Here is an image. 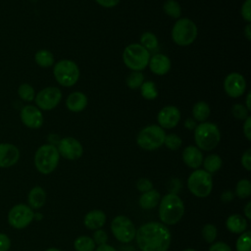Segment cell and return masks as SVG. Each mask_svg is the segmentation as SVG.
<instances>
[{"mask_svg": "<svg viewBox=\"0 0 251 251\" xmlns=\"http://www.w3.org/2000/svg\"><path fill=\"white\" fill-rule=\"evenodd\" d=\"M251 194V182L247 178L240 179L235 187V195L240 199H246Z\"/></svg>", "mask_w": 251, "mask_h": 251, "instance_id": "obj_32", "label": "cell"}, {"mask_svg": "<svg viewBox=\"0 0 251 251\" xmlns=\"http://www.w3.org/2000/svg\"><path fill=\"white\" fill-rule=\"evenodd\" d=\"M244 33H245V36L248 40L251 39V25L250 24H248L246 26H245V29H244Z\"/></svg>", "mask_w": 251, "mask_h": 251, "instance_id": "obj_51", "label": "cell"}, {"mask_svg": "<svg viewBox=\"0 0 251 251\" xmlns=\"http://www.w3.org/2000/svg\"><path fill=\"white\" fill-rule=\"evenodd\" d=\"M165 129L157 125H150L143 127L136 136L137 145L147 151H152L164 145Z\"/></svg>", "mask_w": 251, "mask_h": 251, "instance_id": "obj_5", "label": "cell"}, {"mask_svg": "<svg viewBox=\"0 0 251 251\" xmlns=\"http://www.w3.org/2000/svg\"><path fill=\"white\" fill-rule=\"evenodd\" d=\"M18 95L24 101L30 102L34 100L35 91L34 88L28 83H22L18 88Z\"/></svg>", "mask_w": 251, "mask_h": 251, "instance_id": "obj_35", "label": "cell"}, {"mask_svg": "<svg viewBox=\"0 0 251 251\" xmlns=\"http://www.w3.org/2000/svg\"><path fill=\"white\" fill-rule=\"evenodd\" d=\"M126 82L130 89H137L144 82V75H142L141 72L132 71L126 77Z\"/></svg>", "mask_w": 251, "mask_h": 251, "instance_id": "obj_34", "label": "cell"}, {"mask_svg": "<svg viewBox=\"0 0 251 251\" xmlns=\"http://www.w3.org/2000/svg\"><path fill=\"white\" fill-rule=\"evenodd\" d=\"M164 144L168 149L175 151V150H177L181 146L182 140L177 134L170 133V134H166Z\"/></svg>", "mask_w": 251, "mask_h": 251, "instance_id": "obj_37", "label": "cell"}, {"mask_svg": "<svg viewBox=\"0 0 251 251\" xmlns=\"http://www.w3.org/2000/svg\"><path fill=\"white\" fill-rule=\"evenodd\" d=\"M217 234H218L217 227L212 224H206L202 227V237L207 243L212 244L215 241Z\"/></svg>", "mask_w": 251, "mask_h": 251, "instance_id": "obj_36", "label": "cell"}, {"mask_svg": "<svg viewBox=\"0 0 251 251\" xmlns=\"http://www.w3.org/2000/svg\"><path fill=\"white\" fill-rule=\"evenodd\" d=\"M241 165L246 171L251 170V149H247L241 156Z\"/></svg>", "mask_w": 251, "mask_h": 251, "instance_id": "obj_42", "label": "cell"}, {"mask_svg": "<svg viewBox=\"0 0 251 251\" xmlns=\"http://www.w3.org/2000/svg\"><path fill=\"white\" fill-rule=\"evenodd\" d=\"M53 74L57 82L65 87L75 85L79 78V69L77 65L68 59L57 62L53 67Z\"/></svg>", "mask_w": 251, "mask_h": 251, "instance_id": "obj_9", "label": "cell"}, {"mask_svg": "<svg viewBox=\"0 0 251 251\" xmlns=\"http://www.w3.org/2000/svg\"><path fill=\"white\" fill-rule=\"evenodd\" d=\"M202 165L204 167V171H206L207 173H209L210 175L217 173L222 165H223V161L222 158L217 155V154H210L208 155L205 159H203Z\"/></svg>", "mask_w": 251, "mask_h": 251, "instance_id": "obj_26", "label": "cell"}, {"mask_svg": "<svg viewBox=\"0 0 251 251\" xmlns=\"http://www.w3.org/2000/svg\"><path fill=\"white\" fill-rule=\"evenodd\" d=\"M210 114H211L210 106L208 105V103L204 101H199L195 103L192 108V116L196 122H200V123L206 122Z\"/></svg>", "mask_w": 251, "mask_h": 251, "instance_id": "obj_25", "label": "cell"}, {"mask_svg": "<svg viewBox=\"0 0 251 251\" xmlns=\"http://www.w3.org/2000/svg\"><path fill=\"white\" fill-rule=\"evenodd\" d=\"M92 239L94 241L95 244H97L98 246L99 245H104V244H107V241H108V234L105 230L99 228V229H96L93 233V236H92Z\"/></svg>", "mask_w": 251, "mask_h": 251, "instance_id": "obj_39", "label": "cell"}, {"mask_svg": "<svg viewBox=\"0 0 251 251\" xmlns=\"http://www.w3.org/2000/svg\"><path fill=\"white\" fill-rule=\"evenodd\" d=\"M62 99V91L55 86L41 89L34 97L36 107L39 110L49 111L56 108Z\"/></svg>", "mask_w": 251, "mask_h": 251, "instance_id": "obj_12", "label": "cell"}, {"mask_svg": "<svg viewBox=\"0 0 251 251\" xmlns=\"http://www.w3.org/2000/svg\"><path fill=\"white\" fill-rule=\"evenodd\" d=\"M184 214L183 201L177 194L168 193L159 202V218L162 224L172 226L180 221Z\"/></svg>", "mask_w": 251, "mask_h": 251, "instance_id": "obj_2", "label": "cell"}, {"mask_svg": "<svg viewBox=\"0 0 251 251\" xmlns=\"http://www.w3.org/2000/svg\"><path fill=\"white\" fill-rule=\"evenodd\" d=\"M134 238L141 251H167L171 245L172 234L166 225L149 222L136 230Z\"/></svg>", "mask_w": 251, "mask_h": 251, "instance_id": "obj_1", "label": "cell"}, {"mask_svg": "<svg viewBox=\"0 0 251 251\" xmlns=\"http://www.w3.org/2000/svg\"><path fill=\"white\" fill-rule=\"evenodd\" d=\"M250 97H251V94H250V92H248V94H247V96H246V105H245V107L248 109V111H250V110H251Z\"/></svg>", "mask_w": 251, "mask_h": 251, "instance_id": "obj_52", "label": "cell"}, {"mask_svg": "<svg viewBox=\"0 0 251 251\" xmlns=\"http://www.w3.org/2000/svg\"><path fill=\"white\" fill-rule=\"evenodd\" d=\"M150 53L139 43L127 45L123 52V61L131 71L141 72L149 63Z\"/></svg>", "mask_w": 251, "mask_h": 251, "instance_id": "obj_7", "label": "cell"}, {"mask_svg": "<svg viewBox=\"0 0 251 251\" xmlns=\"http://www.w3.org/2000/svg\"><path fill=\"white\" fill-rule=\"evenodd\" d=\"M35 63L41 68H50L54 65V55L47 49H40L34 54Z\"/></svg>", "mask_w": 251, "mask_h": 251, "instance_id": "obj_27", "label": "cell"}, {"mask_svg": "<svg viewBox=\"0 0 251 251\" xmlns=\"http://www.w3.org/2000/svg\"><path fill=\"white\" fill-rule=\"evenodd\" d=\"M243 133H244L245 137L247 138V140H251V117L250 116H248L244 120Z\"/></svg>", "mask_w": 251, "mask_h": 251, "instance_id": "obj_45", "label": "cell"}, {"mask_svg": "<svg viewBox=\"0 0 251 251\" xmlns=\"http://www.w3.org/2000/svg\"><path fill=\"white\" fill-rule=\"evenodd\" d=\"M209 251H231V248L226 242L218 241L211 244Z\"/></svg>", "mask_w": 251, "mask_h": 251, "instance_id": "obj_43", "label": "cell"}, {"mask_svg": "<svg viewBox=\"0 0 251 251\" xmlns=\"http://www.w3.org/2000/svg\"><path fill=\"white\" fill-rule=\"evenodd\" d=\"M163 10L165 14L173 19H178L181 15V8L178 2L176 0H167L163 5Z\"/></svg>", "mask_w": 251, "mask_h": 251, "instance_id": "obj_31", "label": "cell"}, {"mask_svg": "<svg viewBox=\"0 0 251 251\" xmlns=\"http://www.w3.org/2000/svg\"><path fill=\"white\" fill-rule=\"evenodd\" d=\"M95 251H117L116 248H114L113 246L111 245H108V244H104V245H99Z\"/></svg>", "mask_w": 251, "mask_h": 251, "instance_id": "obj_49", "label": "cell"}, {"mask_svg": "<svg viewBox=\"0 0 251 251\" xmlns=\"http://www.w3.org/2000/svg\"><path fill=\"white\" fill-rule=\"evenodd\" d=\"M60 154L54 144L41 145L34 154V166L42 175H49L57 168Z\"/></svg>", "mask_w": 251, "mask_h": 251, "instance_id": "obj_4", "label": "cell"}, {"mask_svg": "<svg viewBox=\"0 0 251 251\" xmlns=\"http://www.w3.org/2000/svg\"><path fill=\"white\" fill-rule=\"evenodd\" d=\"M241 16L249 24L251 22V0H245L241 6Z\"/></svg>", "mask_w": 251, "mask_h": 251, "instance_id": "obj_41", "label": "cell"}, {"mask_svg": "<svg viewBox=\"0 0 251 251\" xmlns=\"http://www.w3.org/2000/svg\"><path fill=\"white\" fill-rule=\"evenodd\" d=\"M66 106L71 112H81L87 106V97L80 91L72 92L66 100Z\"/></svg>", "mask_w": 251, "mask_h": 251, "instance_id": "obj_20", "label": "cell"}, {"mask_svg": "<svg viewBox=\"0 0 251 251\" xmlns=\"http://www.w3.org/2000/svg\"><path fill=\"white\" fill-rule=\"evenodd\" d=\"M57 149L60 156L70 161H75L79 159L83 153V148L81 143L75 137H71V136L63 137L62 139H60L58 141Z\"/></svg>", "mask_w": 251, "mask_h": 251, "instance_id": "obj_13", "label": "cell"}, {"mask_svg": "<svg viewBox=\"0 0 251 251\" xmlns=\"http://www.w3.org/2000/svg\"><path fill=\"white\" fill-rule=\"evenodd\" d=\"M11 247V239L5 233L0 232V251H9Z\"/></svg>", "mask_w": 251, "mask_h": 251, "instance_id": "obj_44", "label": "cell"}, {"mask_svg": "<svg viewBox=\"0 0 251 251\" xmlns=\"http://www.w3.org/2000/svg\"><path fill=\"white\" fill-rule=\"evenodd\" d=\"M232 116L238 120H245L249 116V111L243 104H234L231 108Z\"/></svg>", "mask_w": 251, "mask_h": 251, "instance_id": "obj_38", "label": "cell"}, {"mask_svg": "<svg viewBox=\"0 0 251 251\" xmlns=\"http://www.w3.org/2000/svg\"><path fill=\"white\" fill-rule=\"evenodd\" d=\"M136 188L138 191L144 193L153 189V183L148 178H140L136 182Z\"/></svg>", "mask_w": 251, "mask_h": 251, "instance_id": "obj_40", "label": "cell"}, {"mask_svg": "<svg viewBox=\"0 0 251 251\" xmlns=\"http://www.w3.org/2000/svg\"><path fill=\"white\" fill-rule=\"evenodd\" d=\"M203 159L204 158L201 150L194 145H189L182 151V160L188 168L194 170L198 169L200 166H202Z\"/></svg>", "mask_w": 251, "mask_h": 251, "instance_id": "obj_19", "label": "cell"}, {"mask_svg": "<svg viewBox=\"0 0 251 251\" xmlns=\"http://www.w3.org/2000/svg\"><path fill=\"white\" fill-rule=\"evenodd\" d=\"M111 231L118 241L128 243L134 239L136 229L129 218L120 215L112 220Z\"/></svg>", "mask_w": 251, "mask_h": 251, "instance_id": "obj_10", "label": "cell"}, {"mask_svg": "<svg viewBox=\"0 0 251 251\" xmlns=\"http://www.w3.org/2000/svg\"><path fill=\"white\" fill-rule=\"evenodd\" d=\"M20 159L19 148L12 143H0V168H10Z\"/></svg>", "mask_w": 251, "mask_h": 251, "instance_id": "obj_17", "label": "cell"}, {"mask_svg": "<svg viewBox=\"0 0 251 251\" xmlns=\"http://www.w3.org/2000/svg\"><path fill=\"white\" fill-rule=\"evenodd\" d=\"M233 199V193L230 191H225L222 196H221V200L225 203H228Z\"/></svg>", "mask_w": 251, "mask_h": 251, "instance_id": "obj_48", "label": "cell"}, {"mask_svg": "<svg viewBox=\"0 0 251 251\" xmlns=\"http://www.w3.org/2000/svg\"><path fill=\"white\" fill-rule=\"evenodd\" d=\"M196 121L193 119V118H188L185 120L184 122V126L187 128V129H190V130H194V128L196 127Z\"/></svg>", "mask_w": 251, "mask_h": 251, "instance_id": "obj_47", "label": "cell"}, {"mask_svg": "<svg viewBox=\"0 0 251 251\" xmlns=\"http://www.w3.org/2000/svg\"><path fill=\"white\" fill-rule=\"evenodd\" d=\"M22 123L32 129H37L43 125V115L41 111L33 105H25L20 113Z\"/></svg>", "mask_w": 251, "mask_h": 251, "instance_id": "obj_15", "label": "cell"}, {"mask_svg": "<svg viewBox=\"0 0 251 251\" xmlns=\"http://www.w3.org/2000/svg\"><path fill=\"white\" fill-rule=\"evenodd\" d=\"M28 206L31 209H40L46 202V192L41 186L32 187L27 195Z\"/></svg>", "mask_w": 251, "mask_h": 251, "instance_id": "obj_22", "label": "cell"}, {"mask_svg": "<svg viewBox=\"0 0 251 251\" xmlns=\"http://www.w3.org/2000/svg\"><path fill=\"white\" fill-rule=\"evenodd\" d=\"M180 120V112L176 106H166L162 108L158 115H157V121L159 126L162 128H173L175 127Z\"/></svg>", "mask_w": 251, "mask_h": 251, "instance_id": "obj_16", "label": "cell"}, {"mask_svg": "<svg viewBox=\"0 0 251 251\" xmlns=\"http://www.w3.org/2000/svg\"><path fill=\"white\" fill-rule=\"evenodd\" d=\"M148 65L153 74L157 75H164L171 69V60L165 54L158 53L150 57Z\"/></svg>", "mask_w": 251, "mask_h": 251, "instance_id": "obj_18", "label": "cell"}, {"mask_svg": "<svg viewBox=\"0 0 251 251\" xmlns=\"http://www.w3.org/2000/svg\"><path fill=\"white\" fill-rule=\"evenodd\" d=\"M244 215L246 217V220H250L251 219V202L250 201L244 207Z\"/></svg>", "mask_w": 251, "mask_h": 251, "instance_id": "obj_50", "label": "cell"}, {"mask_svg": "<svg viewBox=\"0 0 251 251\" xmlns=\"http://www.w3.org/2000/svg\"><path fill=\"white\" fill-rule=\"evenodd\" d=\"M226 226L230 232L240 234L247 229L248 223L243 216L238 214H233L226 219Z\"/></svg>", "mask_w": 251, "mask_h": 251, "instance_id": "obj_23", "label": "cell"}, {"mask_svg": "<svg viewBox=\"0 0 251 251\" xmlns=\"http://www.w3.org/2000/svg\"><path fill=\"white\" fill-rule=\"evenodd\" d=\"M141 46H143L149 53L151 51H155L159 46V41L157 36L150 31H146L141 34L140 36V43Z\"/></svg>", "mask_w": 251, "mask_h": 251, "instance_id": "obj_28", "label": "cell"}, {"mask_svg": "<svg viewBox=\"0 0 251 251\" xmlns=\"http://www.w3.org/2000/svg\"><path fill=\"white\" fill-rule=\"evenodd\" d=\"M187 187L189 191L198 198L209 196L213 189L212 175L204 170L196 169L187 178Z\"/></svg>", "mask_w": 251, "mask_h": 251, "instance_id": "obj_8", "label": "cell"}, {"mask_svg": "<svg viewBox=\"0 0 251 251\" xmlns=\"http://www.w3.org/2000/svg\"><path fill=\"white\" fill-rule=\"evenodd\" d=\"M106 223V215L101 210H92L89 211L83 219L84 226L89 229H99Z\"/></svg>", "mask_w": 251, "mask_h": 251, "instance_id": "obj_21", "label": "cell"}, {"mask_svg": "<svg viewBox=\"0 0 251 251\" xmlns=\"http://www.w3.org/2000/svg\"><path fill=\"white\" fill-rule=\"evenodd\" d=\"M34 219L33 210L26 204H16L8 213V223L16 229L26 227Z\"/></svg>", "mask_w": 251, "mask_h": 251, "instance_id": "obj_11", "label": "cell"}, {"mask_svg": "<svg viewBox=\"0 0 251 251\" xmlns=\"http://www.w3.org/2000/svg\"><path fill=\"white\" fill-rule=\"evenodd\" d=\"M139 88H140V93L142 97L146 100H154L158 96L157 87L155 83L151 80L144 81Z\"/></svg>", "mask_w": 251, "mask_h": 251, "instance_id": "obj_30", "label": "cell"}, {"mask_svg": "<svg viewBox=\"0 0 251 251\" xmlns=\"http://www.w3.org/2000/svg\"><path fill=\"white\" fill-rule=\"evenodd\" d=\"M198 34L196 24L187 18L177 20L172 29V39L178 46H188Z\"/></svg>", "mask_w": 251, "mask_h": 251, "instance_id": "obj_6", "label": "cell"}, {"mask_svg": "<svg viewBox=\"0 0 251 251\" xmlns=\"http://www.w3.org/2000/svg\"><path fill=\"white\" fill-rule=\"evenodd\" d=\"M224 89L231 98H237L244 94L246 89V80L239 73L228 74L224 80Z\"/></svg>", "mask_w": 251, "mask_h": 251, "instance_id": "obj_14", "label": "cell"}, {"mask_svg": "<svg viewBox=\"0 0 251 251\" xmlns=\"http://www.w3.org/2000/svg\"><path fill=\"white\" fill-rule=\"evenodd\" d=\"M236 251H251V231L245 230L240 233L235 243Z\"/></svg>", "mask_w": 251, "mask_h": 251, "instance_id": "obj_33", "label": "cell"}, {"mask_svg": "<svg viewBox=\"0 0 251 251\" xmlns=\"http://www.w3.org/2000/svg\"><path fill=\"white\" fill-rule=\"evenodd\" d=\"M221 140V132L217 125L203 122L194 128V141L200 150L211 151L215 149Z\"/></svg>", "mask_w": 251, "mask_h": 251, "instance_id": "obj_3", "label": "cell"}, {"mask_svg": "<svg viewBox=\"0 0 251 251\" xmlns=\"http://www.w3.org/2000/svg\"><path fill=\"white\" fill-rule=\"evenodd\" d=\"M182 251H196L195 249H192V248H187V249H184Z\"/></svg>", "mask_w": 251, "mask_h": 251, "instance_id": "obj_54", "label": "cell"}, {"mask_svg": "<svg viewBox=\"0 0 251 251\" xmlns=\"http://www.w3.org/2000/svg\"><path fill=\"white\" fill-rule=\"evenodd\" d=\"M45 251H61L60 249H58V248H54V247H52V248H48V249H46Z\"/></svg>", "mask_w": 251, "mask_h": 251, "instance_id": "obj_53", "label": "cell"}, {"mask_svg": "<svg viewBox=\"0 0 251 251\" xmlns=\"http://www.w3.org/2000/svg\"><path fill=\"white\" fill-rule=\"evenodd\" d=\"M74 247L75 251H94L95 243L92 237L81 235L75 240Z\"/></svg>", "mask_w": 251, "mask_h": 251, "instance_id": "obj_29", "label": "cell"}, {"mask_svg": "<svg viewBox=\"0 0 251 251\" xmlns=\"http://www.w3.org/2000/svg\"><path fill=\"white\" fill-rule=\"evenodd\" d=\"M100 6L105 8H113L117 6L120 2V0H95Z\"/></svg>", "mask_w": 251, "mask_h": 251, "instance_id": "obj_46", "label": "cell"}, {"mask_svg": "<svg viewBox=\"0 0 251 251\" xmlns=\"http://www.w3.org/2000/svg\"><path fill=\"white\" fill-rule=\"evenodd\" d=\"M161 200V194L156 189H151L147 192L141 194L138 200V204L140 208L144 210H151L159 205Z\"/></svg>", "mask_w": 251, "mask_h": 251, "instance_id": "obj_24", "label": "cell"}]
</instances>
